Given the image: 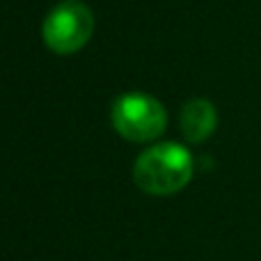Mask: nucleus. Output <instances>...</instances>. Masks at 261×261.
<instances>
[{
    "instance_id": "1",
    "label": "nucleus",
    "mask_w": 261,
    "mask_h": 261,
    "mask_svg": "<svg viewBox=\"0 0 261 261\" xmlns=\"http://www.w3.org/2000/svg\"><path fill=\"white\" fill-rule=\"evenodd\" d=\"M195 174L193 153L179 142H158L147 147L133 165V181L142 193L170 197L190 184Z\"/></svg>"
},
{
    "instance_id": "2",
    "label": "nucleus",
    "mask_w": 261,
    "mask_h": 261,
    "mask_svg": "<svg viewBox=\"0 0 261 261\" xmlns=\"http://www.w3.org/2000/svg\"><path fill=\"white\" fill-rule=\"evenodd\" d=\"M113 126L128 142H153L167 126V110L158 99L142 92H128L113 103Z\"/></svg>"
},
{
    "instance_id": "3",
    "label": "nucleus",
    "mask_w": 261,
    "mask_h": 261,
    "mask_svg": "<svg viewBox=\"0 0 261 261\" xmlns=\"http://www.w3.org/2000/svg\"><path fill=\"white\" fill-rule=\"evenodd\" d=\"M94 14L81 0H67L53 7L41 25V37L50 53L73 55L92 39Z\"/></svg>"
},
{
    "instance_id": "4",
    "label": "nucleus",
    "mask_w": 261,
    "mask_h": 261,
    "mask_svg": "<svg viewBox=\"0 0 261 261\" xmlns=\"http://www.w3.org/2000/svg\"><path fill=\"white\" fill-rule=\"evenodd\" d=\"M181 133L190 144L206 142L218 128V110L208 99H190L181 108Z\"/></svg>"
}]
</instances>
